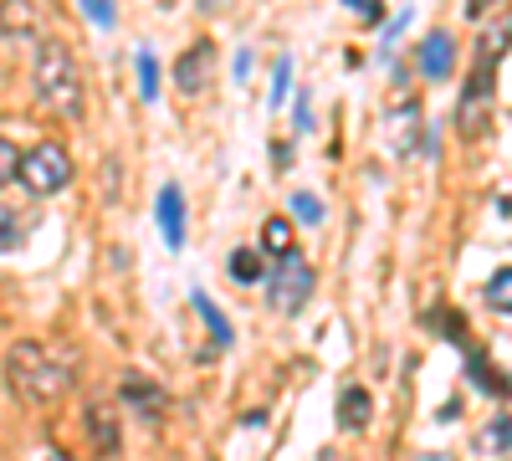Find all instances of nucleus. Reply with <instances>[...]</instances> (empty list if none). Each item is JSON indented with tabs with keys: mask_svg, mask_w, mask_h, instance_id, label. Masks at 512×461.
Here are the masks:
<instances>
[{
	"mask_svg": "<svg viewBox=\"0 0 512 461\" xmlns=\"http://www.w3.org/2000/svg\"><path fill=\"white\" fill-rule=\"evenodd\" d=\"M6 380H11V390H16L21 405L47 410V405H57V400L67 395L72 374H67L62 359H52L41 344H16V349L6 354Z\"/></svg>",
	"mask_w": 512,
	"mask_h": 461,
	"instance_id": "1",
	"label": "nucleus"
},
{
	"mask_svg": "<svg viewBox=\"0 0 512 461\" xmlns=\"http://www.w3.org/2000/svg\"><path fill=\"white\" fill-rule=\"evenodd\" d=\"M36 98L57 118H82V67L67 41H41L36 47Z\"/></svg>",
	"mask_w": 512,
	"mask_h": 461,
	"instance_id": "2",
	"label": "nucleus"
},
{
	"mask_svg": "<svg viewBox=\"0 0 512 461\" xmlns=\"http://www.w3.org/2000/svg\"><path fill=\"white\" fill-rule=\"evenodd\" d=\"M512 36V16H502L497 36L482 41V57L472 67V77H466V88H461V103H456V129L461 139H482L487 134V123H492V67L502 57V41Z\"/></svg>",
	"mask_w": 512,
	"mask_h": 461,
	"instance_id": "3",
	"label": "nucleus"
},
{
	"mask_svg": "<svg viewBox=\"0 0 512 461\" xmlns=\"http://www.w3.org/2000/svg\"><path fill=\"white\" fill-rule=\"evenodd\" d=\"M16 180H21L31 195H57V190L72 185V154H67L62 144H52V139H41V144H31V149L21 154Z\"/></svg>",
	"mask_w": 512,
	"mask_h": 461,
	"instance_id": "4",
	"label": "nucleus"
},
{
	"mask_svg": "<svg viewBox=\"0 0 512 461\" xmlns=\"http://www.w3.org/2000/svg\"><path fill=\"white\" fill-rule=\"evenodd\" d=\"M267 292H272V308H277V313H297V308L313 298V267L292 251V257H282V262L267 272Z\"/></svg>",
	"mask_w": 512,
	"mask_h": 461,
	"instance_id": "5",
	"label": "nucleus"
},
{
	"mask_svg": "<svg viewBox=\"0 0 512 461\" xmlns=\"http://www.w3.org/2000/svg\"><path fill=\"white\" fill-rule=\"evenodd\" d=\"M210 72H216V47H210V41H195V47H185L180 62H175V88L185 98H195V93L210 88Z\"/></svg>",
	"mask_w": 512,
	"mask_h": 461,
	"instance_id": "6",
	"label": "nucleus"
},
{
	"mask_svg": "<svg viewBox=\"0 0 512 461\" xmlns=\"http://www.w3.org/2000/svg\"><path fill=\"white\" fill-rule=\"evenodd\" d=\"M154 211H159V231H164V246H185V190L180 185H164L159 190V205H154Z\"/></svg>",
	"mask_w": 512,
	"mask_h": 461,
	"instance_id": "7",
	"label": "nucleus"
},
{
	"mask_svg": "<svg viewBox=\"0 0 512 461\" xmlns=\"http://www.w3.org/2000/svg\"><path fill=\"white\" fill-rule=\"evenodd\" d=\"M451 62H456V47L446 31H431L420 41V72L425 77H451Z\"/></svg>",
	"mask_w": 512,
	"mask_h": 461,
	"instance_id": "8",
	"label": "nucleus"
},
{
	"mask_svg": "<svg viewBox=\"0 0 512 461\" xmlns=\"http://www.w3.org/2000/svg\"><path fill=\"white\" fill-rule=\"evenodd\" d=\"M369 390H359V385H349L344 395H338V426L344 431H364L369 426Z\"/></svg>",
	"mask_w": 512,
	"mask_h": 461,
	"instance_id": "9",
	"label": "nucleus"
},
{
	"mask_svg": "<svg viewBox=\"0 0 512 461\" xmlns=\"http://www.w3.org/2000/svg\"><path fill=\"white\" fill-rule=\"evenodd\" d=\"M123 400L134 405L139 415H149V421H154L159 405H164V390H154V385L144 380V374H128V380H123Z\"/></svg>",
	"mask_w": 512,
	"mask_h": 461,
	"instance_id": "10",
	"label": "nucleus"
},
{
	"mask_svg": "<svg viewBox=\"0 0 512 461\" xmlns=\"http://www.w3.org/2000/svg\"><path fill=\"white\" fill-rule=\"evenodd\" d=\"M190 303H195V313H200V323L210 328V344H216V349H231V323H226V313H221L216 303H210V298H205V292H195V298H190Z\"/></svg>",
	"mask_w": 512,
	"mask_h": 461,
	"instance_id": "11",
	"label": "nucleus"
},
{
	"mask_svg": "<svg viewBox=\"0 0 512 461\" xmlns=\"http://www.w3.org/2000/svg\"><path fill=\"white\" fill-rule=\"evenodd\" d=\"M231 277L246 287V282H262L267 277V257H262V251H256V246H236L231 251Z\"/></svg>",
	"mask_w": 512,
	"mask_h": 461,
	"instance_id": "12",
	"label": "nucleus"
},
{
	"mask_svg": "<svg viewBox=\"0 0 512 461\" xmlns=\"http://www.w3.org/2000/svg\"><path fill=\"white\" fill-rule=\"evenodd\" d=\"M21 236H26V211H21V205L0 200V257H6V251H16Z\"/></svg>",
	"mask_w": 512,
	"mask_h": 461,
	"instance_id": "13",
	"label": "nucleus"
},
{
	"mask_svg": "<svg viewBox=\"0 0 512 461\" xmlns=\"http://www.w3.org/2000/svg\"><path fill=\"white\" fill-rule=\"evenodd\" d=\"M88 426H93V441H98V451H103V456H113V451H118V431H113V410H108V405H93V415H88Z\"/></svg>",
	"mask_w": 512,
	"mask_h": 461,
	"instance_id": "14",
	"label": "nucleus"
},
{
	"mask_svg": "<svg viewBox=\"0 0 512 461\" xmlns=\"http://www.w3.org/2000/svg\"><path fill=\"white\" fill-rule=\"evenodd\" d=\"M487 303H492V313H512V267L492 272V282H487Z\"/></svg>",
	"mask_w": 512,
	"mask_h": 461,
	"instance_id": "15",
	"label": "nucleus"
},
{
	"mask_svg": "<svg viewBox=\"0 0 512 461\" xmlns=\"http://www.w3.org/2000/svg\"><path fill=\"white\" fill-rule=\"evenodd\" d=\"M262 246L272 251V257H277V262H282V257H292V231H287V221H282V216L262 226Z\"/></svg>",
	"mask_w": 512,
	"mask_h": 461,
	"instance_id": "16",
	"label": "nucleus"
},
{
	"mask_svg": "<svg viewBox=\"0 0 512 461\" xmlns=\"http://www.w3.org/2000/svg\"><path fill=\"white\" fill-rule=\"evenodd\" d=\"M292 216L303 221V226H318V221H323V205H318V195L297 190V195H292Z\"/></svg>",
	"mask_w": 512,
	"mask_h": 461,
	"instance_id": "17",
	"label": "nucleus"
},
{
	"mask_svg": "<svg viewBox=\"0 0 512 461\" xmlns=\"http://www.w3.org/2000/svg\"><path fill=\"white\" fill-rule=\"evenodd\" d=\"M139 93L154 103L159 98V67H154V52H139Z\"/></svg>",
	"mask_w": 512,
	"mask_h": 461,
	"instance_id": "18",
	"label": "nucleus"
},
{
	"mask_svg": "<svg viewBox=\"0 0 512 461\" xmlns=\"http://www.w3.org/2000/svg\"><path fill=\"white\" fill-rule=\"evenodd\" d=\"M16 170H21V149H16L11 139H0V190L16 180Z\"/></svg>",
	"mask_w": 512,
	"mask_h": 461,
	"instance_id": "19",
	"label": "nucleus"
},
{
	"mask_svg": "<svg viewBox=\"0 0 512 461\" xmlns=\"http://www.w3.org/2000/svg\"><path fill=\"white\" fill-rule=\"evenodd\" d=\"M287 82H292V62H287V57H277V67H272V108L287 98Z\"/></svg>",
	"mask_w": 512,
	"mask_h": 461,
	"instance_id": "20",
	"label": "nucleus"
},
{
	"mask_svg": "<svg viewBox=\"0 0 512 461\" xmlns=\"http://www.w3.org/2000/svg\"><path fill=\"white\" fill-rule=\"evenodd\" d=\"M487 441H492V446H502V451L512 446V415H497V426L487 431Z\"/></svg>",
	"mask_w": 512,
	"mask_h": 461,
	"instance_id": "21",
	"label": "nucleus"
},
{
	"mask_svg": "<svg viewBox=\"0 0 512 461\" xmlns=\"http://www.w3.org/2000/svg\"><path fill=\"white\" fill-rule=\"evenodd\" d=\"M349 11L364 16V21H379V16H384V11H379V0H349Z\"/></svg>",
	"mask_w": 512,
	"mask_h": 461,
	"instance_id": "22",
	"label": "nucleus"
},
{
	"mask_svg": "<svg viewBox=\"0 0 512 461\" xmlns=\"http://www.w3.org/2000/svg\"><path fill=\"white\" fill-rule=\"evenodd\" d=\"M88 16H93L98 26H108V21H113V6H108V0H88Z\"/></svg>",
	"mask_w": 512,
	"mask_h": 461,
	"instance_id": "23",
	"label": "nucleus"
},
{
	"mask_svg": "<svg viewBox=\"0 0 512 461\" xmlns=\"http://www.w3.org/2000/svg\"><path fill=\"white\" fill-rule=\"evenodd\" d=\"M41 461H72L67 451H57V446H47V451H41Z\"/></svg>",
	"mask_w": 512,
	"mask_h": 461,
	"instance_id": "24",
	"label": "nucleus"
},
{
	"mask_svg": "<svg viewBox=\"0 0 512 461\" xmlns=\"http://www.w3.org/2000/svg\"><path fill=\"white\" fill-rule=\"evenodd\" d=\"M415 461H451V456H446V451H420Z\"/></svg>",
	"mask_w": 512,
	"mask_h": 461,
	"instance_id": "25",
	"label": "nucleus"
}]
</instances>
